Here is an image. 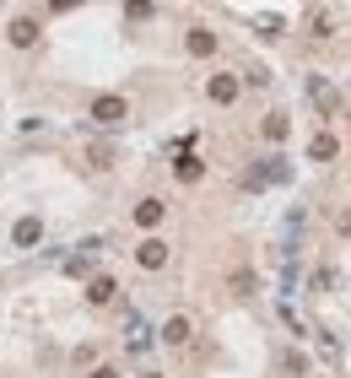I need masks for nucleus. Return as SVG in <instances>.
I'll use <instances>...</instances> for the list:
<instances>
[{
  "mask_svg": "<svg viewBox=\"0 0 351 378\" xmlns=\"http://www.w3.org/2000/svg\"><path fill=\"white\" fill-rule=\"evenodd\" d=\"M6 33H11V43H17V49H27V43L38 38V27H33V22H27V17H17V22H11V27H6Z\"/></svg>",
  "mask_w": 351,
  "mask_h": 378,
  "instance_id": "8",
  "label": "nucleus"
},
{
  "mask_svg": "<svg viewBox=\"0 0 351 378\" xmlns=\"http://www.w3.org/2000/svg\"><path fill=\"white\" fill-rule=\"evenodd\" d=\"M11 238H17V249H27V243H38V238H43V221H38V217H22L17 227H11Z\"/></svg>",
  "mask_w": 351,
  "mask_h": 378,
  "instance_id": "4",
  "label": "nucleus"
},
{
  "mask_svg": "<svg viewBox=\"0 0 351 378\" xmlns=\"http://www.w3.org/2000/svg\"><path fill=\"white\" fill-rule=\"evenodd\" d=\"M135 259H141L146 270H163V265H167V243L163 238H146L141 249H135Z\"/></svg>",
  "mask_w": 351,
  "mask_h": 378,
  "instance_id": "1",
  "label": "nucleus"
},
{
  "mask_svg": "<svg viewBox=\"0 0 351 378\" xmlns=\"http://www.w3.org/2000/svg\"><path fill=\"white\" fill-rule=\"evenodd\" d=\"M335 152H341V146H335V136H313V140H308V157H313V162H330Z\"/></svg>",
  "mask_w": 351,
  "mask_h": 378,
  "instance_id": "9",
  "label": "nucleus"
},
{
  "mask_svg": "<svg viewBox=\"0 0 351 378\" xmlns=\"http://www.w3.org/2000/svg\"><path fill=\"white\" fill-rule=\"evenodd\" d=\"M49 6H54V11H70V6H82V0H49Z\"/></svg>",
  "mask_w": 351,
  "mask_h": 378,
  "instance_id": "14",
  "label": "nucleus"
},
{
  "mask_svg": "<svg viewBox=\"0 0 351 378\" xmlns=\"http://www.w3.org/2000/svg\"><path fill=\"white\" fill-rule=\"evenodd\" d=\"M87 298H92V303H114V298H119V281H114V276H98L92 286H87Z\"/></svg>",
  "mask_w": 351,
  "mask_h": 378,
  "instance_id": "5",
  "label": "nucleus"
},
{
  "mask_svg": "<svg viewBox=\"0 0 351 378\" xmlns=\"http://www.w3.org/2000/svg\"><path fill=\"white\" fill-rule=\"evenodd\" d=\"M211 49H216V38H211L206 27H195V33H189V54H211Z\"/></svg>",
  "mask_w": 351,
  "mask_h": 378,
  "instance_id": "11",
  "label": "nucleus"
},
{
  "mask_svg": "<svg viewBox=\"0 0 351 378\" xmlns=\"http://www.w3.org/2000/svg\"><path fill=\"white\" fill-rule=\"evenodd\" d=\"M265 140H287V119H281V114H270V119H265Z\"/></svg>",
  "mask_w": 351,
  "mask_h": 378,
  "instance_id": "12",
  "label": "nucleus"
},
{
  "mask_svg": "<svg viewBox=\"0 0 351 378\" xmlns=\"http://www.w3.org/2000/svg\"><path fill=\"white\" fill-rule=\"evenodd\" d=\"M92 119L98 124H119L124 119V98H98L92 103Z\"/></svg>",
  "mask_w": 351,
  "mask_h": 378,
  "instance_id": "2",
  "label": "nucleus"
},
{
  "mask_svg": "<svg viewBox=\"0 0 351 378\" xmlns=\"http://www.w3.org/2000/svg\"><path fill=\"white\" fill-rule=\"evenodd\" d=\"M163 200H141V205H135V221H141V227H157V221H163Z\"/></svg>",
  "mask_w": 351,
  "mask_h": 378,
  "instance_id": "7",
  "label": "nucleus"
},
{
  "mask_svg": "<svg viewBox=\"0 0 351 378\" xmlns=\"http://www.w3.org/2000/svg\"><path fill=\"white\" fill-rule=\"evenodd\" d=\"M163 340H167V346H184V340H189V319H184V314H179V319H167Z\"/></svg>",
  "mask_w": 351,
  "mask_h": 378,
  "instance_id": "10",
  "label": "nucleus"
},
{
  "mask_svg": "<svg viewBox=\"0 0 351 378\" xmlns=\"http://www.w3.org/2000/svg\"><path fill=\"white\" fill-rule=\"evenodd\" d=\"M313 103H319V108H335V92L324 87V81H313Z\"/></svg>",
  "mask_w": 351,
  "mask_h": 378,
  "instance_id": "13",
  "label": "nucleus"
},
{
  "mask_svg": "<svg viewBox=\"0 0 351 378\" xmlns=\"http://www.w3.org/2000/svg\"><path fill=\"white\" fill-rule=\"evenodd\" d=\"M173 173H179V184H195L200 173H206V168H200V157H195V152H184V157L173 162Z\"/></svg>",
  "mask_w": 351,
  "mask_h": 378,
  "instance_id": "6",
  "label": "nucleus"
},
{
  "mask_svg": "<svg viewBox=\"0 0 351 378\" xmlns=\"http://www.w3.org/2000/svg\"><path fill=\"white\" fill-rule=\"evenodd\" d=\"M206 92H211V103H232V98H238V76H227V71H222V76H211Z\"/></svg>",
  "mask_w": 351,
  "mask_h": 378,
  "instance_id": "3",
  "label": "nucleus"
}]
</instances>
